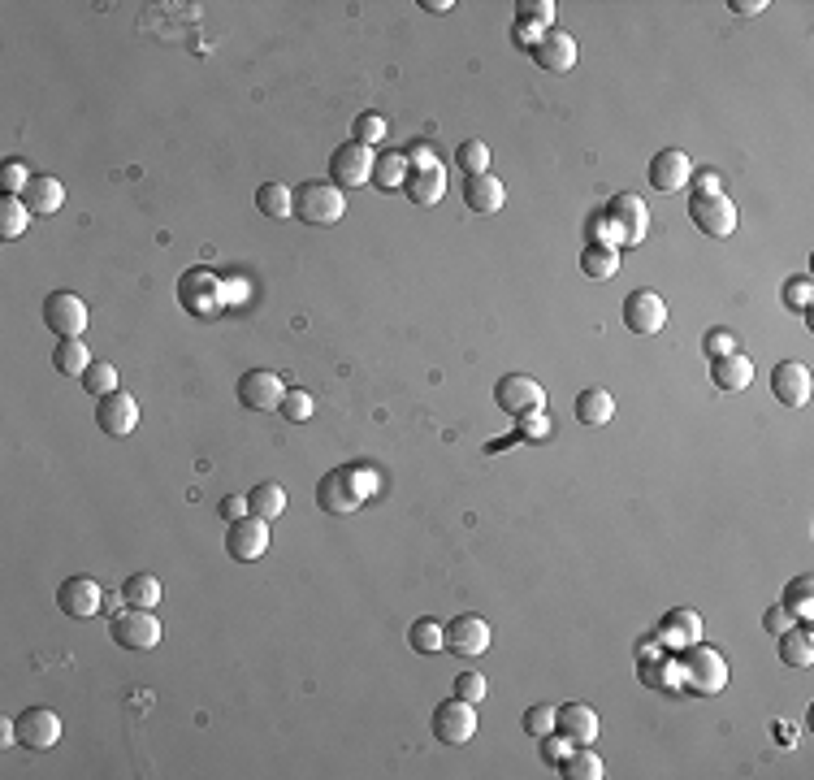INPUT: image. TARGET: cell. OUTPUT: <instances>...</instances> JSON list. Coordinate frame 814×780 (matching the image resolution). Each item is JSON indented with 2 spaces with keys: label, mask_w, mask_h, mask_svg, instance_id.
I'll use <instances>...</instances> for the list:
<instances>
[{
  "label": "cell",
  "mask_w": 814,
  "mask_h": 780,
  "mask_svg": "<svg viewBox=\"0 0 814 780\" xmlns=\"http://www.w3.org/2000/svg\"><path fill=\"white\" fill-rule=\"evenodd\" d=\"M420 9H429V13H451L455 0H420Z\"/></svg>",
  "instance_id": "obj_57"
},
{
  "label": "cell",
  "mask_w": 814,
  "mask_h": 780,
  "mask_svg": "<svg viewBox=\"0 0 814 780\" xmlns=\"http://www.w3.org/2000/svg\"><path fill=\"white\" fill-rule=\"evenodd\" d=\"M407 174H412V165H407V152H382L373 161V182L382 191H403L407 187Z\"/></svg>",
  "instance_id": "obj_33"
},
{
  "label": "cell",
  "mask_w": 814,
  "mask_h": 780,
  "mask_svg": "<svg viewBox=\"0 0 814 780\" xmlns=\"http://www.w3.org/2000/svg\"><path fill=\"white\" fill-rule=\"evenodd\" d=\"M407 646L420 650V655H442V650H446V624L420 616L412 629H407Z\"/></svg>",
  "instance_id": "obj_36"
},
{
  "label": "cell",
  "mask_w": 814,
  "mask_h": 780,
  "mask_svg": "<svg viewBox=\"0 0 814 780\" xmlns=\"http://www.w3.org/2000/svg\"><path fill=\"white\" fill-rule=\"evenodd\" d=\"M810 590H814V581H810V577H793V581H789V590H784V607H789L793 616L810 620Z\"/></svg>",
  "instance_id": "obj_42"
},
{
  "label": "cell",
  "mask_w": 814,
  "mask_h": 780,
  "mask_svg": "<svg viewBox=\"0 0 814 780\" xmlns=\"http://www.w3.org/2000/svg\"><path fill=\"white\" fill-rule=\"evenodd\" d=\"M234 390H239V403L247 412H273V408H282V399H286V386L273 369H247Z\"/></svg>",
  "instance_id": "obj_10"
},
{
  "label": "cell",
  "mask_w": 814,
  "mask_h": 780,
  "mask_svg": "<svg viewBox=\"0 0 814 780\" xmlns=\"http://www.w3.org/2000/svg\"><path fill=\"white\" fill-rule=\"evenodd\" d=\"M689 178H693V165H689V156L680 152V148H663V152L650 156V187L654 191L672 195L680 187H689Z\"/></svg>",
  "instance_id": "obj_20"
},
{
  "label": "cell",
  "mask_w": 814,
  "mask_h": 780,
  "mask_svg": "<svg viewBox=\"0 0 814 780\" xmlns=\"http://www.w3.org/2000/svg\"><path fill=\"white\" fill-rule=\"evenodd\" d=\"M711 382L719 386V390H750V382H754V360L745 356V351H728V356H715L711 360Z\"/></svg>",
  "instance_id": "obj_24"
},
{
  "label": "cell",
  "mask_w": 814,
  "mask_h": 780,
  "mask_svg": "<svg viewBox=\"0 0 814 780\" xmlns=\"http://www.w3.org/2000/svg\"><path fill=\"white\" fill-rule=\"evenodd\" d=\"M96 425L104 429V434H113V438H126V434H135L139 429V403L122 395V390H113V395H104L96 403Z\"/></svg>",
  "instance_id": "obj_19"
},
{
  "label": "cell",
  "mask_w": 814,
  "mask_h": 780,
  "mask_svg": "<svg viewBox=\"0 0 814 780\" xmlns=\"http://www.w3.org/2000/svg\"><path fill=\"white\" fill-rule=\"evenodd\" d=\"M373 148H364V143H343L334 156H330V182L334 187H369L373 182Z\"/></svg>",
  "instance_id": "obj_9"
},
{
  "label": "cell",
  "mask_w": 814,
  "mask_h": 780,
  "mask_svg": "<svg viewBox=\"0 0 814 780\" xmlns=\"http://www.w3.org/2000/svg\"><path fill=\"white\" fill-rule=\"evenodd\" d=\"M113 642L122 646V650H152L156 642H161V620L152 616L148 607H126V611H117L113 616Z\"/></svg>",
  "instance_id": "obj_4"
},
{
  "label": "cell",
  "mask_w": 814,
  "mask_h": 780,
  "mask_svg": "<svg viewBox=\"0 0 814 780\" xmlns=\"http://www.w3.org/2000/svg\"><path fill=\"white\" fill-rule=\"evenodd\" d=\"M763 624H767V633H784V629H789V624H793V611L789 607H784V603H776V607H767V616H763Z\"/></svg>",
  "instance_id": "obj_52"
},
{
  "label": "cell",
  "mask_w": 814,
  "mask_h": 780,
  "mask_svg": "<svg viewBox=\"0 0 814 780\" xmlns=\"http://www.w3.org/2000/svg\"><path fill=\"white\" fill-rule=\"evenodd\" d=\"M295 217H304L308 226H338L347 217L343 187H334V182H304L295 191Z\"/></svg>",
  "instance_id": "obj_2"
},
{
  "label": "cell",
  "mask_w": 814,
  "mask_h": 780,
  "mask_svg": "<svg viewBox=\"0 0 814 780\" xmlns=\"http://www.w3.org/2000/svg\"><path fill=\"white\" fill-rule=\"evenodd\" d=\"M654 637H659L663 646H672V650H685L693 642H702V616L698 611H689V607H676V611H667L663 616Z\"/></svg>",
  "instance_id": "obj_23"
},
{
  "label": "cell",
  "mask_w": 814,
  "mask_h": 780,
  "mask_svg": "<svg viewBox=\"0 0 814 780\" xmlns=\"http://www.w3.org/2000/svg\"><path fill=\"white\" fill-rule=\"evenodd\" d=\"M607 217L615 221V230H620V239H624V247H633V243H641L646 239V226H650V213H646V204L637 200V195H628V191H620L615 200L607 204Z\"/></svg>",
  "instance_id": "obj_21"
},
{
  "label": "cell",
  "mask_w": 814,
  "mask_h": 780,
  "mask_svg": "<svg viewBox=\"0 0 814 780\" xmlns=\"http://www.w3.org/2000/svg\"><path fill=\"white\" fill-rule=\"evenodd\" d=\"M689 217H693V226H698L702 234H711V239H728V234L737 230V204H732L724 191L693 195Z\"/></svg>",
  "instance_id": "obj_6"
},
{
  "label": "cell",
  "mask_w": 814,
  "mask_h": 780,
  "mask_svg": "<svg viewBox=\"0 0 814 780\" xmlns=\"http://www.w3.org/2000/svg\"><path fill=\"white\" fill-rule=\"evenodd\" d=\"M516 18L550 26V22H555V0H516Z\"/></svg>",
  "instance_id": "obj_46"
},
{
  "label": "cell",
  "mask_w": 814,
  "mask_h": 780,
  "mask_svg": "<svg viewBox=\"0 0 814 780\" xmlns=\"http://www.w3.org/2000/svg\"><path fill=\"white\" fill-rule=\"evenodd\" d=\"M78 382H83L87 395L104 399V395H113V390H117V369H113L109 360H91V364H87V373L78 377Z\"/></svg>",
  "instance_id": "obj_38"
},
{
  "label": "cell",
  "mask_w": 814,
  "mask_h": 780,
  "mask_svg": "<svg viewBox=\"0 0 814 780\" xmlns=\"http://www.w3.org/2000/svg\"><path fill=\"white\" fill-rule=\"evenodd\" d=\"M780 659L789 663V668H810L814 663V633L806 624H789V629L780 633Z\"/></svg>",
  "instance_id": "obj_27"
},
{
  "label": "cell",
  "mask_w": 814,
  "mask_h": 780,
  "mask_svg": "<svg viewBox=\"0 0 814 780\" xmlns=\"http://www.w3.org/2000/svg\"><path fill=\"white\" fill-rule=\"evenodd\" d=\"M611 416H615L611 390H602V386L581 390V399H576V421H581V425H607Z\"/></svg>",
  "instance_id": "obj_29"
},
{
  "label": "cell",
  "mask_w": 814,
  "mask_h": 780,
  "mask_svg": "<svg viewBox=\"0 0 814 780\" xmlns=\"http://www.w3.org/2000/svg\"><path fill=\"white\" fill-rule=\"evenodd\" d=\"M364 499H369V490L356 486V468H334V473H325L321 486H317V503H321V512H330V516L356 512Z\"/></svg>",
  "instance_id": "obj_5"
},
{
  "label": "cell",
  "mask_w": 814,
  "mask_h": 780,
  "mask_svg": "<svg viewBox=\"0 0 814 780\" xmlns=\"http://www.w3.org/2000/svg\"><path fill=\"white\" fill-rule=\"evenodd\" d=\"M771 390H776V399L784 403V408H802V403L810 399V390H814L810 369H806L802 360L776 364V373H771Z\"/></svg>",
  "instance_id": "obj_22"
},
{
  "label": "cell",
  "mask_w": 814,
  "mask_h": 780,
  "mask_svg": "<svg viewBox=\"0 0 814 780\" xmlns=\"http://www.w3.org/2000/svg\"><path fill=\"white\" fill-rule=\"evenodd\" d=\"M724 685H728V659L702 642L685 646V659H680V689H689V694H698V698H711Z\"/></svg>",
  "instance_id": "obj_1"
},
{
  "label": "cell",
  "mask_w": 814,
  "mask_h": 780,
  "mask_svg": "<svg viewBox=\"0 0 814 780\" xmlns=\"http://www.w3.org/2000/svg\"><path fill=\"white\" fill-rule=\"evenodd\" d=\"M104 585L96 577H65L57 585V607L65 611V616H74V620H91V616H100L104 611Z\"/></svg>",
  "instance_id": "obj_8"
},
{
  "label": "cell",
  "mask_w": 814,
  "mask_h": 780,
  "mask_svg": "<svg viewBox=\"0 0 814 780\" xmlns=\"http://www.w3.org/2000/svg\"><path fill=\"white\" fill-rule=\"evenodd\" d=\"M31 169H26L22 161H5V165H0V191H5V195H22L26 187H31Z\"/></svg>",
  "instance_id": "obj_44"
},
{
  "label": "cell",
  "mask_w": 814,
  "mask_h": 780,
  "mask_svg": "<svg viewBox=\"0 0 814 780\" xmlns=\"http://www.w3.org/2000/svg\"><path fill=\"white\" fill-rule=\"evenodd\" d=\"M546 429H550V421H546L542 412H524V425H520V434H524V438H542Z\"/></svg>",
  "instance_id": "obj_55"
},
{
  "label": "cell",
  "mask_w": 814,
  "mask_h": 780,
  "mask_svg": "<svg viewBox=\"0 0 814 780\" xmlns=\"http://www.w3.org/2000/svg\"><path fill=\"white\" fill-rule=\"evenodd\" d=\"M217 512H221V520H230V525L234 520H243V516H252L247 512V494H226V499L217 503Z\"/></svg>",
  "instance_id": "obj_51"
},
{
  "label": "cell",
  "mask_w": 814,
  "mask_h": 780,
  "mask_svg": "<svg viewBox=\"0 0 814 780\" xmlns=\"http://www.w3.org/2000/svg\"><path fill=\"white\" fill-rule=\"evenodd\" d=\"M226 551H230V559H239V564L260 559L269 551V520H260V516L234 520V525L226 529Z\"/></svg>",
  "instance_id": "obj_13"
},
{
  "label": "cell",
  "mask_w": 814,
  "mask_h": 780,
  "mask_svg": "<svg viewBox=\"0 0 814 780\" xmlns=\"http://www.w3.org/2000/svg\"><path fill=\"white\" fill-rule=\"evenodd\" d=\"M446 650L459 659H477L490 650V624H485L481 616H472V611H464V616H455L451 624H446Z\"/></svg>",
  "instance_id": "obj_14"
},
{
  "label": "cell",
  "mask_w": 814,
  "mask_h": 780,
  "mask_svg": "<svg viewBox=\"0 0 814 780\" xmlns=\"http://www.w3.org/2000/svg\"><path fill=\"white\" fill-rule=\"evenodd\" d=\"M351 130H356V143H364V148H373V143L386 139V117L382 113H356V122H351Z\"/></svg>",
  "instance_id": "obj_41"
},
{
  "label": "cell",
  "mask_w": 814,
  "mask_h": 780,
  "mask_svg": "<svg viewBox=\"0 0 814 780\" xmlns=\"http://www.w3.org/2000/svg\"><path fill=\"white\" fill-rule=\"evenodd\" d=\"M641 681L654 689H680V668L676 663H641Z\"/></svg>",
  "instance_id": "obj_43"
},
{
  "label": "cell",
  "mask_w": 814,
  "mask_h": 780,
  "mask_svg": "<svg viewBox=\"0 0 814 780\" xmlns=\"http://www.w3.org/2000/svg\"><path fill=\"white\" fill-rule=\"evenodd\" d=\"M728 351H737V343H732V334H724V330H711L706 334V356H728Z\"/></svg>",
  "instance_id": "obj_53"
},
{
  "label": "cell",
  "mask_w": 814,
  "mask_h": 780,
  "mask_svg": "<svg viewBox=\"0 0 814 780\" xmlns=\"http://www.w3.org/2000/svg\"><path fill=\"white\" fill-rule=\"evenodd\" d=\"M247 512L252 516H260V520H278L282 512H286V490L278 486V481H260V486L247 494Z\"/></svg>",
  "instance_id": "obj_32"
},
{
  "label": "cell",
  "mask_w": 814,
  "mask_h": 780,
  "mask_svg": "<svg viewBox=\"0 0 814 780\" xmlns=\"http://www.w3.org/2000/svg\"><path fill=\"white\" fill-rule=\"evenodd\" d=\"M26 221H31V208L22 204V195H0V239L26 234Z\"/></svg>",
  "instance_id": "obj_37"
},
{
  "label": "cell",
  "mask_w": 814,
  "mask_h": 780,
  "mask_svg": "<svg viewBox=\"0 0 814 780\" xmlns=\"http://www.w3.org/2000/svg\"><path fill=\"white\" fill-rule=\"evenodd\" d=\"M178 304L200 321L217 317L221 304H226V282H221L217 273H208V269H187L178 278Z\"/></svg>",
  "instance_id": "obj_3"
},
{
  "label": "cell",
  "mask_w": 814,
  "mask_h": 780,
  "mask_svg": "<svg viewBox=\"0 0 814 780\" xmlns=\"http://www.w3.org/2000/svg\"><path fill=\"white\" fill-rule=\"evenodd\" d=\"M568 750H572L568 737H559V733H546V737H542V759H546V763L559 767L563 759H568Z\"/></svg>",
  "instance_id": "obj_50"
},
{
  "label": "cell",
  "mask_w": 814,
  "mask_h": 780,
  "mask_svg": "<svg viewBox=\"0 0 814 780\" xmlns=\"http://www.w3.org/2000/svg\"><path fill=\"white\" fill-rule=\"evenodd\" d=\"M559 776H568V780H602V776H607V767H602L594 746H572L568 759L559 763Z\"/></svg>",
  "instance_id": "obj_34"
},
{
  "label": "cell",
  "mask_w": 814,
  "mask_h": 780,
  "mask_svg": "<svg viewBox=\"0 0 814 780\" xmlns=\"http://www.w3.org/2000/svg\"><path fill=\"white\" fill-rule=\"evenodd\" d=\"M555 733L568 737L572 746H594L598 741V711L589 702H563L555 707Z\"/></svg>",
  "instance_id": "obj_17"
},
{
  "label": "cell",
  "mask_w": 814,
  "mask_h": 780,
  "mask_svg": "<svg viewBox=\"0 0 814 780\" xmlns=\"http://www.w3.org/2000/svg\"><path fill=\"white\" fill-rule=\"evenodd\" d=\"M576 52H581V48H576V39L568 31H555V26H550V31L529 48V57L542 65L546 74H568L572 65H576Z\"/></svg>",
  "instance_id": "obj_18"
},
{
  "label": "cell",
  "mask_w": 814,
  "mask_h": 780,
  "mask_svg": "<svg viewBox=\"0 0 814 780\" xmlns=\"http://www.w3.org/2000/svg\"><path fill=\"white\" fill-rule=\"evenodd\" d=\"M546 31H550V26H537V22H529V18H516V22H511V44L529 52Z\"/></svg>",
  "instance_id": "obj_48"
},
{
  "label": "cell",
  "mask_w": 814,
  "mask_h": 780,
  "mask_svg": "<svg viewBox=\"0 0 814 780\" xmlns=\"http://www.w3.org/2000/svg\"><path fill=\"white\" fill-rule=\"evenodd\" d=\"M689 187H693V195H711V191H724V178H719L715 169H702V174L693 178Z\"/></svg>",
  "instance_id": "obj_54"
},
{
  "label": "cell",
  "mask_w": 814,
  "mask_h": 780,
  "mask_svg": "<svg viewBox=\"0 0 814 780\" xmlns=\"http://www.w3.org/2000/svg\"><path fill=\"white\" fill-rule=\"evenodd\" d=\"M433 737L446 741V746H464V741L477 737V707L464 698H446L433 711Z\"/></svg>",
  "instance_id": "obj_7"
},
{
  "label": "cell",
  "mask_w": 814,
  "mask_h": 780,
  "mask_svg": "<svg viewBox=\"0 0 814 780\" xmlns=\"http://www.w3.org/2000/svg\"><path fill=\"white\" fill-rule=\"evenodd\" d=\"M728 9H732V13H741V18H754V13H763V9H767V0H728Z\"/></svg>",
  "instance_id": "obj_56"
},
{
  "label": "cell",
  "mask_w": 814,
  "mask_h": 780,
  "mask_svg": "<svg viewBox=\"0 0 814 780\" xmlns=\"http://www.w3.org/2000/svg\"><path fill=\"white\" fill-rule=\"evenodd\" d=\"M810 295H814V286H810V278H806V273H797V278H789V282H784V304H789V308H810Z\"/></svg>",
  "instance_id": "obj_47"
},
{
  "label": "cell",
  "mask_w": 814,
  "mask_h": 780,
  "mask_svg": "<svg viewBox=\"0 0 814 780\" xmlns=\"http://www.w3.org/2000/svg\"><path fill=\"white\" fill-rule=\"evenodd\" d=\"M18 741L26 750H52L61 741V715L48 707H26L18 715Z\"/></svg>",
  "instance_id": "obj_16"
},
{
  "label": "cell",
  "mask_w": 814,
  "mask_h": 780,
  "mask_svg": "<svg viewBox=\"0 0 814 780\" xmlns=\"http://www.w3.org/2000/svg\"><path fill=\"white\" fill-rule=\"evenodd\" d=\"M624 325L633 334H659L667 325V304L659 291H650V286H641V291H633L624 299Z\"/></svg>",
  "instance_id": "obj_15"
},
{
  "label": "cell",
  "mask_w": 814,
  "mask_h": 780,
  "mask_svg": "<svg viewBox=\"0 0 814 780\" xmlns=\"http://www.w3.org/2000/svg\"><path fill=\"white\" fill-rule=\"evenodd\" d=\"M520 724H524V733H529V737L555 733V707H550V702H533V707L520 715Z\"/></svg>",
  "instance_id": "obj_40"
},
{
  "label": "cell",
  "mask_w": 814,
  "mask_h": 780,
  "mask_svg": "<svg viewBox=\"0 0 814 780\" xmlns=\"http://www.w3.org/2000/svg\"><path fill=\"white\" fill-rule=\"evenodd\" d=\"M22 204L31 208V217H52V213H61V204H65V187L52 174H35L31 187L22 191Z\"/></svg>",
  "instance_id": "obj_26"
},
{
  "label": "cell",
  "mask_w": 814,
  "mask_h": 780,
  "mask_svg": "<svg viewBox=\"0 0 814 780\" xmlns=\"http://www.w3.org/2000/svg\"><path fill=\"white\" fill-rule=\"evenodd\" d=\"M165 598V585L152 577V572H130V577L122 581V603L126 607H156Z\"/></svg>",
  "instance_id": "obj_28"
},
{
  "label": "cell",
  "mask_w": 814,
  "mask_h": 780,
  "mask_svg": "<svg viewBox=\"0 0 814 780\" xmlns=\"http://www.w3.org/2000/svg\"><path fill=\"white\" fill-rule=\"evenodd\" d=\"M494 399H498V408H503L507 416H524V412H542L546 390L537 386L529 373H507V377H498Z\"/></svg>",
  "instance_id": "obj_12"
},
{
  "label": "cell",
  "mask_w": 814,
  "mask_h": 780,
  "mask_svg": "<svg viewBox=\"0 0 814 780\" xmlns=\"http://www.w3.org/2000/svg\"><path fill=\"white\" fill-rule=\"evenodd\" d=\"M91 364V351L83 338H57V351H52V369L61 377H83Z\"/></svg>",
  "instance_id": "obj_30"
},
{
  "label": "cell",
  "mask_w": 814,
  "mask_h": 780,
  "mask_svg": "<svg viewBox=\"0 0 814 780\" xmlns=\"http://www.w3.org/2000/svg\"><path fill=\"white\" fill-rule=\"evenodd\" d=\"M581 273L594 282H607L620 273V247H602V243H589L581 252Z\"/></svg>",
  "instance_id": "obj_31"
},
{
  "label": "cell",
  "mask_w": 814,
  "mask_h": 780,
  "mask_svg": "<svg viewBox=\"0 0 814 780\" xmlns=\"http://www.w3.org/2000/svg\"><path fill=\"white\" fill-rule=\"evenodd\" d=\"M256 208L265 217L286 221V217H295V191L286 187V182H265V187L256 191Z\"/></svg>",
  "instance_id": "obj_35"
},
{
  "label": "cell",
  "mask_w": 814,
  "mask_h": 780,
  "mask_svg": "<svg viewBox=\"0 0 814 780\" xmlns=\"http://www.w3.org/2000/svg\"><path fill=\"white\" fill-rule=\"evenodd\" d=\"M278 412H282L291 425H304L308 416H312V395H308V390H286V399H282Z\"/></svg>",
  "instance_id": "obj_45"
},
{
  "label": "cell",
  "mask_w": 814,
  "mask_h": 780,
  "mask_svg": "<svg viewBox=\"0 0 814 780\" xmlns=\"http://www.w3.org/2000/svg\"><path fill=\"white\" fill-rule=\"evenodd\" d=\"M455 161H459V169H464L468 178H477V174H490V148H485L481 139H468V143H459Z\"/></svg>",
  "instance_id": "obj_39"
},
{
  "label": "cell",
  "mask_w": 814,
  "mask_h": 780,
  "mask_svg": "<svg viewBox=\"0 0 814 780\" xmlns=\"http://www.w3.org/2000/svg\"><path fill=\"white\" fill-rule=\"evenodd\" d=\"M44 325L57 338H83V330H87V304L74 291H52L44 299Z\"/></svg>",
  "instance_id": "obj_11"
},
{
  "label": "cell",
  "mask_w": 814,
  "mask_h": 780,
  "mask_svg": "<svg viewBox=\"0 0 814 780\" xmlns=\"http://www.w3.org/2000/svg\"><path fill=\"white\" fill-rule=\"evenodd\" d=\"M455 698L481 702V698H485V676H481V672H459V676H455Z\"/></svg>",
  "instance_id": "obj_49"
},
{
  "label": "cell",
  "mask_w": 814,
  "mask_h": 780,
  "mask_svg": "<svg viewBox=\"0 0 814 780\" xmlns=\"http://www.w3.org/2000/svg\"><path fill=\"white\" fill-rule=\"evenodd\" d=\"M464 204H468L477 217H494L498 208L507 204V187H503V182H498L494 174H477V178L464 182Z\"/></svg>",
  "instance_id": "obj_25"
}]
</instances>
